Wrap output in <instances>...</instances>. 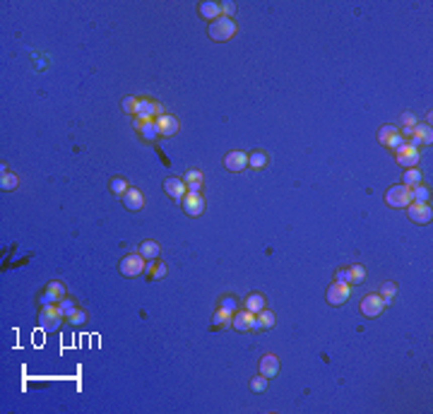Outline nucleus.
Returning a JSON list of instances; mask_svg holds the SVG:
<instances>
[{
  "instance_id": "obj_10",
  "label": "nucleus",
  "mask_w": 433,
  "mask_h": 414,
  "mask_svg": "<svg viewBox=\"0 0 433 414\" xmlns=\"http://www.w3.org/2000/svg\"><path fill=\"white\" fill-rule=\"evenodd\" d=\"M409 219L411 222H416V224H428L433 219V212L431 207H428V202H409Z\"/></svg>"
},
{
  "instance_id": "obj_6",
  "label": "nucleus",
  "mask_w": 433,
  "mask_h": 414,
  "mask_svg": "<svg viewBox=\"0 0 433 414\" xmlns=\"http://www.w3.org/2000/svg\"><path fill=\"white\" fill-rule=\"evenodd\" d=\"M135 116H137L140 120L159 118V116H164V106H162V104H154V101H150V99H137Z\"/></svg>"
},
{
  "instance_id": "obj_41",
  "label": "nucleus",
  "mask_w": 433,
  "mask_h": 414,
  "mask_svg": "<svg viewBox=\"0 0 433 414\" xmlns=\"http://www.w3.org/2000/svg\"><path fill=\"white\" fill-rule=\"evenodd\" d=\"M150 277H152V280H162V277H166V265H164V262H159V265L152 270Z\"/></svg>"
},
{
  "instance_id": "obj_30",
  "label": "nucleus",
  "mask_w": 433,
  "mask_h": 414,
  "mask_svg": "<svg viewBox=\"0 0 433 414\" xmlns=\"http://www.w3.org/2000/svg\"><path fill=\"white\" fill-rule=\"evenodd\" d=\"M128 188L130 185H128L125 178H113V181H111V193H113V195H125Z\"/></svg>"
},
{
  "instance_id": "obj_3",
  "label": "nucleus",
  "mask_w": 433,
  "mask_h": 414,
  "mask_svg": "<svg viewBox=\"0 0 433 414\" xmlns=\"http://www.w3.org/2000/svg\"><path fill=\"white\" fill-rule=\"evenodd\" d=\"M63 323V313L55 308V306H43L41 313H39V325L43 332H55Z\"/></svg>"
},
{
  "instance_id": "obj_15",
  "label": "nucleus",
  "mask_w": 433,
  "mask_h": 414,
  "mask_svg": "<svg viewBox=\"0 0 433 414\" xmlns=\"http://www.w3.org/2000/svg\"><path fill=\"white\" fill-rule=\"evenodd\" d=\"M135 128L140 130V135L145 137L147 142H154L157 137H159V130H157V123H154V118H147V120H135Z\"/></svg>"
},
{
  "instance_id": "obj_22",
  "label": "nucleus",
  "mask_w": 433,
  "mask_h": 414,
  "mask_svg": "<svg viewBox=\"0 0 433 414\" xmlns=\"http://www.w3.org/2000/svg\"><path fill=\"white\" fill-rule=\"evenodd\" d=\"M364 277H366L364 265H351V267L346 270V284H361L364 282Z\"/></svg>"
},
{
  "instance_id": "obj_24",
  "label": "nucleus",
  "mask_w": 433,
  "mask_h": 414,
  "mask_svg": "<svg viewBox=\"0 0 433 414\" xmlns=\"http://www.w3.org/2000/svg\"><path fill=\"white\" fill-rule=\"evenodd\" d=\"M212 323H214V327H231V323H234V313H227V311H216L214 318H212Z\"/></svg>"
},
{
  "instance_id": "obj_7",
  "label": "nucleus",
  "mask_w": 433,
  "mask_h": 414,
  "mask_svg": "<svg viewBox=\"0 0 433 414\" xmlns=\"http://www.w3.org/2000/svg\"><path fill=\"white\" fill-rule=\"evenodd\" d=\"M181 205H183L188 217H200V215L205 212V197L200 195V193H188V195L181 200Z\"/></svg>"
},
{
  "instance_id": "obj_25",
  "label": "nucleus",
  "mask_w": 433,
  "mask_h": 414,
  "mask_svg": "<svg viewBox=\"0 0 433 414\" xmlns=\"http://www.w3.org/2000/svg\"><path fill=\"white\" fill-rule=\"evenodd\" d=\"M0 188H3V190H15V188H17V176L10 174V171H5V166H3V178H0Z\"/></svg>"
},
{
  "instance_id": "obj_43",
  "label": "nucleus",
  "mask_w": 433,
  "mask_h": 414,
  "mask_svg": "<svg viewBox=\"0 0 433 414\" xmlns=\"http://www.w3.org/2000/svg\"><path fill=\"white\" fill-rule=\"evenodd\" d=\"M402 125H404V128H414V125H416L414 113H409V111H407V113H402Z\"/></svg>"
},
{
  "instance_id": "obj_21",
  "label": "nucleus",
  "mask_w": 433,
  "mask_h": 414,
  "mask_svg": "<svg viewBox=\"0 0 433 414\" xmlns=\"http://www.w3.org/2000/svg\"><path fill=\"white\" fill-rule=\"evenodd\" d=\"M395 294H397V284L395 282H383L380 284V299H383V304L390 306L392 301H395Z\"/></svg>"
},
{
  "instance_id": "obj_20",
  "label": "nucleus",
  "mask_w": 433,
  "mask_h": 414,
  "mask_svg": "<svg viewBox=\"0 0 433 414\" xmlns=\"http://www.w3.org/2000/svg\"><path fill=\"white\" fill-rule=\"evenodd\" d=\"M140 255L145 260L159 258V243H157V241H145V243H140Z\"/></svg>"
},
{
  "instance_id": "obj_1",
  "label": "nucleus",
  "mask_w": 433,
  "mask_h": 414,
  "mask_svg": "<svg viewBox=\"0 0 433 414\" xmlns=\"http://www.w3.org/2000/svg\"><path fill=\"white\" fill-rule=\"evenodd\" d=\"M209 39L212 41H229L234 34H236V22L229 20V17H219L214 22L209 24Z\"/></svg>"
},
{
  "instance_id": "obj_40",
  "label": "nucleus",
  "mask_w": 433,
  "mask_h": 414,
  "mask_svg": "<svg viewBox=\"0 0 433 414\" xmlns=\"http://www.w3.org/2000/svg\"><path fill=\"white\" fill-rule=\"evenodd\" d=\"M404 142H407V140H404V137H402V132L397 130V135H395V137H392V140H390L385 147H390V150H397V147H402Z\"/></svg>"
},
{
  "instance_id": "obj_38",
  "label": "nucleus",
  "mask_w": 433,
  "mask_h": 414,
  "mask_svg": "<svg viewBox=\"0 0 433 414\" xmlns=\"http://www.w3.org/2000/svg\"><path fill=\"white\" fill-rule=\"evenodd\" d=\"M135 106H137V99L135 97L123 99V111H125V113H132V116H135Z\"/></svg>"
},
{
  "instance_id": "obj_45",
  "label": "nucleus",
  "mask_w": 433,
  "mask_h": 414,
  "mask_svg": "<svg viewBox=\"0 0 433 414\" xmlns=\"http://www.w3.org/2000/svg\"><path fill=\"white\" fill-rule=\"evenodd\" d=\"M337 282H346V270H339V272H337Z\"/></svg>"
},
{
  "instance_id": "obj_44",
  "label": "nucleus",
  "mask_w": 433,
  "mask_h": 414,
  "mask_svg": "<svg viewBox=\"0 0 433 414\" xmlns=\"http://www.w3.org/2000/svg\"><path fill=\"white\" fill-rule=\"evenodd\" d=\"M250 330H253V332H260V330H262V323H260L258 318L253 320V325H250Z\"/></svg>"
},
{
  "instance_id": "obj_23",
  "label": "nucleus",
  "mask_w": 433,
  "mask_h": 414,
  "mask_svg": "<svg viewBox=\"0 0 433 414\" xmlns=\"http://www.w3.org/2000/svg\"><path fill=\"white\" fill-rule=\"evenodd\" d=\"M265 308V296L262 294H250L248 299H246V311H250V313H260Z\"/></svg>"
},
{
  "instance_id": "obj_33",
  "label": "nucleus",
  "mask_w": 433,
  "mask_h": 414,
  "mask_svg": "<svg viewBox=\"0 0 433 414\" xmlns=\"http://www.w3.org/2000/svg\"><path fill=\"white\" fill-rule=\"evenodd\" d=\"M65 320H67L70 325H82V323L87 320V313H85V311H80V308H75V311L65 318Z\"/></svg>"
},
{
  "instance_id": "obj_35",
  "label": "nucleus",
  "mask_w": 433,
  "mask_h": 414,
  "mask_svg": "<svg viewBox=\"0 0 433 414\" xmlns=\"http://www.w3.org/2000/svg\"><path fill=\"white\" fill-rule=\"evenodd\" d=\"M58 301H60V296L53 294L51 289H46V292L41 294V308H43V306H55Z\"/></svg>"
},
{
  "instance_id": "obj_26",
  "label": "nucleus",
  "mask_w": 433,
  "mask_h": 414,
  "mask_svg": "<svg viewBox=\"0 0 433 414\" xmlns=\"http://www.w3.org/2000/svg\"><path fill=\"white\" fill-rule=\"evenodd\" d=\"M411 197H414V202H428L431 193H428V188H423V185H414V188H411Z\"/></svg>"
},
{
  "instance_id": "obj_5",
  "label": "nucleus",
  "mask_w": 433,
  "mask_h": 414,
  "mask_svg": "<svg viewBox=\"0 0 433 414\" xmlns=\"http://www.w3.org/2000/svg\"><path fill=\"white\" fill-rule=\"evenodd\" d=\"M395 159H397V164L400 166H404V169H414L416 164H419V159H421V154H419V150L416 147H411V145H402V147H397L395 150Z\"/></svg>"
},
{
  "instance_id": "obj_27",
  "label": "nucleus",
  "mask_w": 433,
  "mask_h": 414,
  "mask_svg": "<svg viewBox=\"0 0 433 414\" xmlns=\"http://www.w3.org/2000/svg\"><path fill=\"white\" fill-rule=\"evenodd\" d=\"M419 181H421V171L419 169H407L404 171V185L414 188V185H419Z\"/></svg>"
},
{
  "instance_id": "obj_32",
  "label": "nucleus",
  "mask_w": 433,
  "mask_h": 414,
  "mask_svg": "<svg viewBox=\"0 0 433 414\" xmlns=\"http://www.w3.org/2000/svg\"><path fill=\"white\" fill-rule=\"evenodd\" d=\"M260 323H262V330H267V327H274V323H277V318H274V313L272 311H260V318H258Z\"/></svg>"
},
{
  "instance_id": "obj_31",
  "label": "nucleus",
  "mask_w": 433,
  "mask_h": 414,
  "mask_svg": "<svg viewBox=\"0 0 433 414\" xmlns=\"http://www.w3.org/2000/svg\"><path fill=\"white\" fill-rule=\"evenodd\" d=\"M248 164L253 166V169H262V166L267 164V154L265 152H253L248 157Z\"/></svg>"
},
{
  "instance_id": "obj_42",
  "label": "nucleus",
  "mask_w": 433,
  "mask_h": 414,
  "mask_svg": "<svg viewBox=\"0 0 433 414\" xmlns=\"http://www.w3.org/2000/svg\"><path fill=\"white\" fill-rule=\"evenodd\" d=\"M46 289H51V292H53V294H58L60 296V299H65V287L60 282H51L48 284V287H46Z\"/></svg>"
},
{
  "instance_id": "obj_8",
  "label": "nucleus",
  "mask_w": 433,
  "mask_h": 414,
  "mask_svg": "<svg viewBox=\"0 0 433 414\" xmlns=\"http://www.w3.org/2000/svg\"><path fill=\"white\" fill-rule=\"evenodd\" d=\"M349 294H351V287H349L346 282H335V284H330V289H327V304L342 306V304H346Z\"/></svg>"
},
{
  "instance_id": "obj_13",
  "label": "nucleus",
  "mask_w": 433,
  "mask_h": 414,
  "mask_svg": "<svg viewBox=\"0 0 433 414\" xmlns=\"http://www.w3.org/2000/svg\"><path fill=\"white\" fill-rule=\"evenodd\" d=\"M224 166H227L229 171L238 174V171H243V169L248 166V154L241 152V150H236V152H229L227 157H224Z\"/></svg>"
},
{
  "instance_id": "obj_39",
  "label": "nucleus",
  "mask_w": 433,
  "mask_h": 414,
  "mask_svg": "<svg viewBox=\"0 0 433 414\" xmlns=\"http://www.w3.org/2000/svg\"><path fill=\"white\" fill-rule=\"evenodd\" d=\"M219 308H222V311H227V313H234V311H236V301H234L231 296H224Z\"/></svg>"
},
{
  "instance_id": "obj_36",
  "label": "nucleus",
  "mask_w": 433,
  "mask_h": 414,
  "mask_svg": "<svg viewBox=\"0 0 433 414\" xmlns=\"http://www.w3.org/2000/svg\"><path fill=\"white\" fill-rule=\"evenodd\" d=\"M265 388H267V378L265 376H258V378L250 381V390L253 392H265Z\"/></svg>"
},
{
  "instance_id": "obj_14",
  "label": "nucleus",
  "mask_w": 433,
  "mask_h": 414,
  "mask_svg": "<svg viewBox=\"0 0 433 414\" xmlns=\"http://www.w3.org/2000/svg\"><path fill=\"white\" fill-rule=\"evenodd\" d=\"M154 123H157V130H159L162 137H171L178 130V120L173 118V116H166V113L159 116V118H154Z\"/></svg>"
},
{
  "instance_id": "obj_29",
  "label": "nucleus",
  "mask_w": 433,
  "mask_h": 414,
  "mask_svg": "<svg viewBox=\"0 0 433 414\" xmlns=\"http://www.w3.org/2000/svg\"><path fill=\"white\" fill-rule=\"evenodd\" d=\"M395 135H397V130H395L392 125H383V128L378 130V142H380V145H388V142L392 140Z\"/></svg>"
},
{
  "instance_id": "obj_19",
  "label": "nucleus",
  "mask_w": 433,
  "mask_h": 414,
  "mask_svg": "<svg viewBox=\"0 0 433 414\" xmlns=\"http://www.w3.org/2000/svg\"><path fill=\"white\" fill-rule=\"evenodd\" d=\"M253 320H255V313H250V311H241V313H236V316H234V323H231V327H236L238 332H246V330H250Z\"/></svg>"
},
{
  "instance_id": "obj_28",
  "label": "nucleus",
  "mask_w": 433,
  "mask_h": 414,
  "mask_svg": "<svg viewBox=\"0 0 433 414\" xmlns=\"http://www.w3.org/2000/svg\"><path fill=\"white\" fill-rule=\"evenodd\" d=\"M55 308H58V311L63 313V318H67V316H70V313H73V311L77 308V306H75V301H73V299H60V301L55 304Z\"/></svg>"
},
{
  "instance_id": "obj_16",
  "label": "nucleus",
  "mask_w": 433,
  "mask_h": 414,
  "mask_svg": "<svg viewBox=\"0 0 433 414\" xmlns=\"http://www.w3.org/2000/svg\"><path fill=\"white\" fill-rule=\"evenodd\" d=\"M279 373V359L274 357V354H267V357H262L260 359V376H265V378H274Z\"/></svg>"
},
{
  "instance_id": "obj_34",
  "label": "nucleus",
  "mask_w": 433,
  "mask_h": 414,
  "mask_svg": "<svg viewBox=\"0 0 433 414\" xmlns=\"http://www.w3.org/2000/svg\"><path fill=\"white\" fill-rule=\"evenodd\" d=\"M185 185H190V183H195V185H202V174L197 171V169H188V174H185Z\"/></svg>"
},
{
  "instance_id": "obj_2",
  "label": "nucleus",
  "mask_w": 433,
  "mask_h": 414,
  "mask_svg": "<svg viewBox=\"0 0 433 414\" xmlns=\"http://www.w3.org/2000/svg\"><path fill=\"white\" fill-rule=\"evenodd\" d=\"M385 202H388L390 207H397V210L409 207V202H414V197H411V188L409 185H392L388 193H385Z\"/></svg>"
},
{
  "instance_id": "obj_12",
  "label": "nucleus",
  "mask_w": 433,
  "mask_h": 414,
  "mask_svg": "<svg viewBox=\"0 0 433 414\" xmlns=\"http://www.w3.org/2000/svg\"><path fill=\"white\" fill-rule=\"evenodd\" d=\"M383 308H385V304H383V299H380V294H368L364 296V301H361V313L366 318H376L383 313Z\"/></svg>"
},
{
  "instance_id": "obj_9",
  "label": "nucleus",
  "mask_w": 433,
  "mask_h": 414,
  "mask_svg": "<svg viewBox=\"0 0 433 414\" xmlns=\"http://www.w3.org/2000/svg\"><path fill=\"white\" fill-rule=\"evenodd\" d=\"M433 142V132L428 125H414L411 128V135L407 137V145H411V147H421V145H431Z\"/></svg>"
},
{
  "instance_id": "obj_11",
  "label": "nucleus",
  "mask_w": 433,
  "mask_h": 414,
  "mask_svg": "<svg viewBox=\"0 0 433 414\" xmlns=\"http://www.w3.org/2000/svg\"><path fill=\"white\" fill-rule=\"evenodd\" d=\"M164 190H166V195L171 197V200H176V202H181V200L188 195V185H185L183 178H166V181H164Z\"/></svg>"
},
{
  "instance_id": "obj_4",
  "label": "nucleus",
  "mask_w": 433,
  "mask_h": 414,
  "mask_svg": "<svg viewBox=\"0 0 433 414\" xmlns=\"http://www.w3.org/2000/svg\"><path fill=\"white\" fill-rule=\"evenodd\" d=\"M145 258H142L140 253H132V255H125L123 260L118 262V270L123 277H140L142 272H145Z\"/></svg>"
},
{
  "instance_id": "obj_37",
  "label": "nucleus",
  "mask_w": 433,
  "mask_h": 414,
  "mask_svg": "<svg viewBox=\"0 0 433 414\" xmlns=\"http://www.w3.org/2000/svg\"><path fill=\"white\" fill-rule=\"evenodd\" d=\"M219 5H222V17H229V20H231V15H236V3L227 0V3H219Z\"/></svg>"
},
{
  "instance_id": "obj_18",
  "label": "nucleus",
  "mask_w": 433,
  "mask_h": 414,
  "mask_svg": "<svg viewBox=\"0 0 433 414\" xmlns=\"http://www.w3.org/2000/svg\"><path fill=\"white\" fill-rule=\"evenodd\" d=\"M197 12L205 17V20H219L222 17V5L219 3H212V0H205V3H200V8H197Z\"/></svg>"
},
{
  "instance_id": "obj_17",
  "label": "nucleus",
  "mask_w": 433,
  "mask_h": 414,
  "mask_svg": "<svg viewBox=\"0 0 433 414\" xmlns=\"http://www.w3.org/2000/svg\"><path fill=\"white\" fill-rule=\"evenodd\" d=\"M123 202H125V207H128L130 212H137V210L145 207V197H142V193L137 188H128L125 195H123Z\"/></svg>"
}]
</instances>
